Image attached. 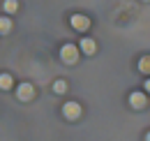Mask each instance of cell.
I'll use <instances>...</instances> for the list:
<instances>
[{
	"mask_svg": "<svg viewBox=\"0 0 150 141\" xmlns=\"http://www.w3.org/2000/svg\"><path fill=\"white\" fill-rule=\"evenodd\" d=\"M60 58H62L65 63H76V60H79V46L65 44V46L60 49Z\"/></svg>",
	"mask_w": 150,
	"mask_h": 141,
	"instance_id": "obj_1",
	"label": "cell"
},
{
	"mask_svg": "<svg viewBox=\"0 0 150 141\" xmlns=\"http://www.w3.org/2000/svg\"><path fill=\"white\" fill-rule=\"evenodd\" d=\"M62 113H65V118L76 120V118L81 116V104H76V102H65V104H62Z\"/></svg>",
	"mask_w": 150,
	"mask_h": 141,
	"instance_id": "obj_2",
	"label": "cell"
},
{
	"mask_svg": "<svg viewBox=\"0 0 150 141\" xmlns=\"http://www.w3.org/2000/svg\"><path fill=\"white\" fill-rule=\"evenodd\" d=\"M69 23H72V28H74V30H88V26H90V19L83 16V14H74Z\"/></svg>",
	"mask_w": 150,
	"mask_h": 141,
	"instance_id": "obj_3",
	"label": "cell"
},
{
	"mask_svg": "<svg viewBox=\"0 0 150 141\" xmlns=\"http://www.w3.org/2000/svg\"><path fill=\"white\" fill-rule=\"evenodd\" d=\"M33 95H35V88H33L30 83H21L19 90H16V97H19V100H23V102H28Z\"/></svg>",
	"mask_w": 150,
	"mask_h": 141,
	"instance_id": "obj_4",
	"label": "cell"
},
{
	"mask_svg": "<svg viewBox=\"0 0 150 141\" xmlns=\"http://www.w3.org/2000/svg\"><path fill=\"white\" fill-rule=\"evenodd\" d=\"M129 104L134 106V109H143V106L148 104V100H146L143 93H132L129 95Z\"/></svg>",
	"mask_w": 150,
	"mask_h": 141,
	"instance_id": "obj_5",
	"label": "cell"
},
{
	"mask_svg": "<svg viewBox=\"0 0 150 141\" xmlns=\"http://www.w3.org/2000/svg\"><path fill=\"white\" fill-rule=\"evenodd\" d=\"M81 49L88 53V56H93V53L97 51V44H95L93 39H88V37H86V39H81Z\"/></svg>",
	"mask_w": 150,
	"mask_h": 141,
	"instance_id": "obj_6",
	"label": "cell"
},
{
	"mask_svg": "<svg viewBox=\"0 0 150 141\" xmlns=\"http://www.w3.org/2000/svg\"><path fill=\"white\" fill-rule=\"evenodd\" d=\"M9 30H12V21L7 16H0V33L5 35V33H9Z\"/></svg>",
	"mask_w": 150,
	"mask_h": 141,
	"instance_id": "obj_7",
	"label": "cell"
},
{
	"mask_svg": "<svg viewBox=\"0 0 150 141\" xmlns=\"http://www.w3.org/2000/svg\"><path fill=\"white\" fill-rule=\"evenodd\" d=\"M139 70L146 72V74H150V56H143V58L139 60Z\"/></svg>",
	"mask_w": 150,
	"mask_h": 141,
	"instance_id": "obj_8",
	"label": "cell"
},
{
	"mask_svg": "<svg viewBox=\"0 0 150 141\" xmlns=\"http://www.w3.org/2000/svg\"><path fill=\"white\" fill-rule=\"evenodd\" d=\"M0 88L2 90L12 88V76H9V74H0Z\"/></svg>",
	"mask_w": 150,
	"mask_h": 141,
	"instance_id": "obj_9",
	"label": "cell"
},
{
	"mask_svg": "<svg viewBox=\"0 0 150 141\" xmlns=\"http://www.w3.org/2000/svg\"><path fill=\"white\" fill-rule=\"evenodd\" d=\"M16 9H19V2H16V0H5V12L14 14Z\"/></svg>",
	"mask_w": 150,
	"mask_h": 141,
	"instance_id": "obj_10",
	"label": "cell"
},
{
	"mask_svg": "<svg viewBox=\"0 0 150 141\" xmlns=\"http://www.w3.org/2000/svg\"><path fill=\"white\" fill-rule=\"evenodd\" d=\"M53 90H56V93H65V90H67V83H65L62 79H58L56 83H53Z\"/></svg>",
	"mask_w": 150,
	"mask_h": 141,
	"instance_id": "obj_11",
	"label": "cell"
},
{
	"mask_svg": "<svg viewBox=\"0 0 150 141\" xmlns=\"http://www.w3.org/2000/svg\"><path fill=\"white\" fill-rule=\"evenodd\" d=\"M146 88H148V93H150V79H148V81H146Z\"/></svg>",
	"mask_w": 150,
	"mask_h": 141,
	"instance_id": "obj_12",
	"label": "cell"
},
{
	"mask_svg": "<svg viewBox=\"0 0 150 141\" xmlns=\"http://www.w3.org/2000/svg\"><path fill=\"white\" fill-rule=\"evenodd\" d=\"M146 141H150V132H148V134H146Z\"/></svg>",
	"mask_w": 150,
	"mask_h": 141,
	"instance_id": "obj_13",
	"label": "cell"
}]
</instances>
